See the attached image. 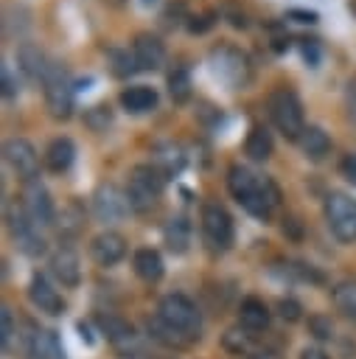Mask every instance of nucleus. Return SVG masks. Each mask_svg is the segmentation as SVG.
Returning a JSON list of instances; mask_svg holds the SVG:
<instances>
[{
    "mask_svg": "<svg viewBox=\"0 0 356 359\" xmlns=\"http://www.w3.org/2000/svg\"><path fill=\"white\" fill-rule=\"evenodd\" d=\"M78 331H81V339H87V345H93V337H90V331H87L84 323H78Z\"/></svg>",
    "mask_w": 356,
    "mask_h": 359,
    "instance_id": "46",
    "label": "nucleus"
},
{
    "mask_svg": "<svg viewBox=\"0 0 356 359\" xmlns=\"http://www.w3.org/2000/svg\"><path fill=\"white\" fill-rule=\"evenodd\" d=\"M154 165L165 177H177L182 171V165H185V154H182V149L177 143H160L154 149Z\"/></svg>",
    "mask_w": 356,
    "mask_h": 359,
    "instance_id": "27",
    "label": "nucleus"
},
{
    "mask_svg": "<svg viewBox=\"0 0 356 359\" xmlns=\"http://www.w3.org/2000/svg\"><path fill=\"white\" fill-rule=\"evenodd\" d=\"M278 309H280V317H283V320H289V323L300 320V303H297V300L283 297V300L278 303Z\"/></svg>",
    "mask_w": 356,
    "mask_h": 359,
    "instance_id": "37",
    "label": "nucleus"
},
{
    "mask_svg": "<svg viewBox=\"0 0 356 359\" xmlns=\"http://www.w3.org/2000/svg\"><path fill=\"white\" fill-rule=\"evenodd\" d=\"M331 297H334V306H336V309H339L345 317L356 320V278L339 280V283L334 286Z\"/></svg>",
    "mask_w": 356,
    "mask_h": 359,
    "instance_id": "28",
    "label": "nucleus"
},
{
    "mask_svg": "<svg viewBox=\"0 0 356 359\" xmlns=\"http://www.w3.org/2000/svg\"><path fill=\"white\" fill-rule=\"evenodd\" d=\"M157 317H160L163 323H168L171 328H177L179 334H185L188 339H196V337H199L202 320H199L196 306H193L185 294H165V297L160 300Z\"/></svg>",
    "mask_w": 356,
    "mask_h": 359,
    "instance_id": "4",
    "label": "nucleus"
},
{
    "mask_svg": "<svg viewBox=\"0 0 356 359\" xmlns=\"http://www.w3.org/2000/svg\"><path fill=\"white\" fill-rule=\"evenodd\" d=\"M191 73H188V67L185 65H174L171 70H168V93H171V98L177 101V104H185L188 98H191Z\"/></svg>",
    "mask_w": 356,
    "mask_h": 359,
    "instance_id": "29",
    "label": "nucleus"
},
{
    "mask_svg": "<svg viewBox=\"0 0 356 359\" xmlns=\"http://www.w3.org/2000/svg\"><path fill=\"white\" fill-rule=\"evenodd\" d=\"M221 345L230 351V353H235V356H244L249 348H252V337H249V331L247 328H227L224 331V337H221Z\"/></svg>",
    "mask_w": 356,
    "mask_h": 359,
    "instance_id": "31",
    "label": "nucleus"
},
{
    "mask_svg": "<svg viewBox=\"0 0 356 359\" xmlns=\"http://www.w3.org/2000/svg\"><path fill=\"white\" fill-rule=\"evenodd\" d=\"M0 323H3L0 342H3V348L8 351V348H11V337L17 334V328H14V317H11V309H8V306H3V311H0Z\"/></svg>",
    "mask_w": 356,
    "mask_h": 359,
    "instance_id": "36",
    "label": "nucleus"
},
{
    "mask_svg": "<svg viewBox=\"0 0 356 359\" xmlns=\"http://www.w3.org/2000/svg\"><path fill=\"white\" fill-rule=\"evenodd\" d=\"M227 188L230 194L241 202V208L258 219H269L272 216V208L280 202V188L269 180V177H261V174H252L247 165H230L227 171Z\"/></svg>",
    "mask_w": 356,
    "mask_h": 359,
    "instance_id": "1",
    "label": "nucleus"
},
{
    "mask_svg": "<svg viewBox=\"0 0 356 359\" xmlns=\"http://www.w3.org/2000/svg\"><path fill=\"white\" fill-rule=\"evenodd\" d=\"M31 356L34 359H67L64 351H62L59 337L48 328H39V331L31 334Z\"/></svg>",
    "mask_w": 356,
    "mask_h": 359,
    "instance_id": "26",
    "label": "nucleus"
},
{
    "mask_svg": "<svg viewBox=\"0 0 356 359\" xmlns=\"http://www.w3.org/2000/svg\"><path fill=\"white\" fill-rule=\"evenodd\" d=\"M210 62H213V73L230 87H244L249 81V62L238 48L219 45L210 50Z\"/></svg>",
    "mask_w": 356,
    "mask_h": 359,
    "instance_id": "7",
    "label": "nucleus"
},
{
    "mask_svg": "<svg viewBox=\"0 0 356 359\" xmlns=\"http://www.w3.org/2000/svg\"><path fill=\"white\" fill-rule=\"evenodd\" d=\"M216 11H202V14H193V17H188V31L191 34H205V31H210L213 25H216Z\"/></svg>",
    "mask_w": 356,
    "mask_h": 359,
    "instance_id": "35",
    "label": "nucleus"
},
{
    "mask_svg": "<svg viewBox=\"0 0 356 359\" xmlns=\"http://www.w3.org/2000/svg\"><path fill=\"white\" fill-rule=\"evenodd\" d=\"M84 123H87L93 132H107L109 123H112V109H109V104L90 107V109L84 112Z\"/></svg>",
    "mask_w": 356,
    "mask_h": 359,
    "instance_id": "33",
    "label": "nucleus"
},
{
    "mask_svg": "<svg viewBox=\"0 0 356 359\" xmlns=\"http://www.w3.org/2000/svg\"><path fill=\"white\" fill-rule=\"evenodd\" d=\"M90 255L98 266H115L126 255V238L115 230H104L90 241Z\"/></svg>",
    "mask_w": 356,
    "mask_h": 359,
    "instance_id": "14",
    "label": "nucleus"
},
{
    "mask_svg": "<svg viewBox=\"0 0 356 359\" xmlns=\"http://www.w3.org/2000/svg\"><path fill=\"white\" fill-rule=\"evenodd\" d=\"M129 210H132V205H129L126 194H121L115 185L104 182V185L95 188V194H93V213H95V219H101V222H121Z\"/></svg>",
    "mask_w": 356,
    "mask_h": 359,
    "instance_id": "13",
    "label": "nucleus"
},
{
    "mask_svg": "<svg viewBox=\"0 0 356 359\" xmlns=\"http://www.w3.org/2000/svg\"><path fill=\"white\" fill-rule=\"evenodd\" d=\"M348 109H350V115L356 118V76L348 81Z\"/></svg>",
    "mask_w": 356,
    "mask_h": 359,
    "instance_id": "42",
    "label": "nucleus"
},
{
    "mask_svg": "<svg viewBox=\"0 0 356 359\" xmlns=\"http://www.w3.org/2000/svg\"><path fill=\"white\" fill-rule=\"evenodd\" d=\"M98 325L101 331L107 334L109 345L123 356V359H137L143 353V342H140V334L121 317H98Z\"/></svg>",
    "mask_w": 356,
    "mask_h": 359,
    "instance_id": "10",
    "label": "nucleus"
},
{
    "mask_svg": "<svg viewBox=\"0 0 356 359\" xmlns=\"http://www.w3.org/2000/svg\"><path fill=\"white\" fill-rule=\"evenodd\" d=\"M165 185V174L154 165V163H140L132 168L129 174V185H126V199L132 205L135 213H146L157 205L160 194Z\"/></svg>",
    "mask_w": 356,
    "mask_h": 359,
    "instance_id": "2",
    "label": "nucleus"
},
{
    "mask_svg": "<svg viewBox=\"0 0 356 359\" xmlns=\"http://www.w3.org/2000/svg\"><path fill=\"white\" fill-rule=\"evenodd\" d=\"M339 171H342V177H345L348 182L356 185V154H348V157L339 163Z\"/></svg>",
    "mask_w": 356,
    "mask_h": 359,
    "instance_id": "40",
    "label": "nucleus"
},
{
    "mask_svg": "<svg viewBox=\"0 0 356 359\" xmlns=\"http://www.w3.org/2000/svg\"><path fill=\"white\" fill-rule=\"evenodd\" d=\"M132 53H135V62H137V70H157L163 67L165 62V45L160 42V36L143 31L135 36L132 42Z\"/></svg>",
    "mask_w": 356,
    "mask_h": 359,
    "instance_id": "15",
    "label": "nucleus"
},
{
    "mask_svg": "<svg viewBox=\"0 0 356 359\" xmlns=\"http://www.w3.org/2000/svg\"><path fill=\"white\" fill-rule=\"evenodd\" d=\"M81 224H84V213H81L78 202H70V205L62 210V216H59V233L76 236V233L81 230Z\"/></svg>",
    "mask_w": 356,
    "mask_h": 359,
    "instance_id": "32",
    "label": "nucleus"
},
{
    "mask_svg": "<svg viewBox=\"0 0 356 359\" xmlns=\"http://www.w3.org/2000/svg\"><path fill=\"white\" fill-rule=\"evenodd\" d=\"M22 208L31 216V222L39 224V227H48L56 219L50 194L39 180H25V185H22Z\"/></svg>",
    "mask_w": 356,
    "mask_h": 359,
    "instance_id": "11",
    "label": "nucleus"
},
{
    "mask_svg": "<svg viewBox=\"0 0 356 359\" xmlns=\"http://www.w3.org/2000/svg\"><path fill=\"white\" fill-rule=\"evenodd\" d=\"M325 219H328L331 233L342 244L356 241V199H350L348 194H328L325 196Z\"/></svg>",
    "mask_w": 356,
    "mask_h": 359,
    "instance_id": "6",
    "label": "nucleus"
},
{
    "mask_svg": "<svg viewBox=\"0 0 356 359\" xmlns=\"http://www.w3.org/2000/svg\"><path fill=\"white\" fill-rule=\"evenodd\" d=\"M121 107L132 115H143V112H151L157 107V93L154 87H146V84H135V87H126L121 93Z\"/></svg>",
    "mask_w": 356,
    "mask_h": 359,
    "instance_id": "19",
    "label": "nucleus"
},
{
    "mask_svg": "<svg viewBox=\"0 0 356 359\" xmlns=\"http://www.w3.org/2000/svg\"><path fill=\"white\" fill-rule=\"evenodd\" d=\"M202 233L213 250H227L233 244V219L219 202H207L202 208Z\"/></svg>",
    "mask_w": 356,
    "mask_h": 359,
    "instance_id": "9",
    "label": "nucleus"
},
{
    "mask_svg": "<svg viewBox=\"0 0 356 359\" xmlns=\"http://www.w3.org/2000/svg\"><path fill=\"white\" fill-rule=\"evenodd\" d=\"M3 157L14 174H20L22 180H36L39 157H36V149L25 137H8L3 146Z\"/></svg>",
    "mask_w": 356,
    "mask_h": 359,
    "instance_id": "12",
    "label": "nucleus"
},
{
    "mask_svg": "<svg viewBox=\"0 0 356 359\" xmlns=\"http://www.w3.org/2000/svg\"><path fill=\"white\" fill-rule=\"evenodd\" d=\"M235 359H275V356L272 353H252V356L244 353V356H235Z\"/></svg>",
    "mask_w": 356,
    "mask_h": 359,
    "instance_id": "47",
    "label": "nucleus"
},
{
    "mask_svg": "<svg viewBox=\"0 0 356 359\" xmlns=\"http://www.w3.org/2000/svg\"><path fill=\"white\" fill-rule=\"evenodd\" d=\"M42 90H45V107H48L50 118L67 121L73 115V84L62 65H50V70L42 81Z\"/></svg>",
    "mask_w": 356,
    "mask_h": 359,
    "instance_id": "5",
    "label": "nucleus"
},
{
    "mask_svg": "<svg viewBox=\"0 0 356 359\" xmlns=\"http://www.w3.org/2000/svg\"><path fill=\"white\" fill-rule=\"evenodd\" d=\"M73 157H76V146H73L70 137H53V140L48 143V149H45V165H48V171H53V174L67 171L70 163H73Z\"/></svg>",
    "mask_w": 356,
    "mask_h": 359,
    "instance_id": "20",
    "label": "nucleus"
},
{
    "mask_svg": "<svg viewBox=\"0 0 356 359\" xmlns=\"http://www.w3.org/2000/svg\"><path fill=\"white\" fill-rule=\"evenodd\" d=\"M17 62H20V70H22L28 79H34V81H45V76H48V70H50L45 53H42L39 45H34V42H22V45L17 48Z\"/></svg>",
    "mask_w": 356,
    "mask_h": 359,
    "instance_id": "18",
    "label": "nucleus"
},
{
    "mask_svg": "<svg viewBox=\"0 0 356 359\" xmlns=\"http://www.w3.org/2000/svg\"><path fill=\"white\" fill-rule=\"evenodd\" d=\"M272 149H275V143H272L269 129L261 126V123L252 126L249 135H247V140H244V154H247L249 160H255V163H263V160L272 157Z\"/></svg>",
    "mask_w": 356,
    "mask_h": 359,
    "instance_id": "25",
    "label": "nucleus"
},
{
    "mask_svg": "<svg viewBox=\"0 0 356 359\" xmlns=\"http://www.w3.org/2000/svg\"><path fill=\"white\" fill-rule=\"evenodd\" d=\"M303 56H306V62L314 67L317 65V59H320V53H317V48L314 45H308V39H303Z\"/></svg>",
    "mask_w": 356,
    "mask_h": 359,
    "instance_id": "43",
    "label": "nucleus"
},
{
    "mask_svg": "<svg viewBox=\"0 0 356 359\" xmlns=\"http://www.w3.org/2000/svg\"><path fill=\"white\" fill-rule=\"evenodd\" d=\"M109 62H112V73H115L118 79H123V76H129V73L137 70L135 53H129V50H112V53H109Z\"/></svg>",
    "mask_w": 356,
    "mask_h": 359,
    "instance_id": "34",
    "label": "nucleus"
},
{
    "mask_svg": "<svg viewBox=\"0 0 356 359\" xmlns=\"http://www.w3.org/2000/svg\"><path fill=\"white\" fill-rule=\"evenodd\" d=\"M28 297H31V303H34L39 311H45V314H62V309H64L62 294H59L42 275H34V278H31Z\"/></svg>",
    "mask_w": 356,
    "mask_h": 359,
    "instance_id": "17",
    "label": "nucleus"
},
{
    "mask_svg": "<svg viewBox=\"0 0 356 359\" xmlns=\"http://www.w3.org/2000/svg\"><path fill=\"white\" fill-rule=\"evenodd\" d=\"M300 359H328V353H325V351H320V348H303Z\"/></svg>",
    "mask_w": 356,
    "mask_h": 359,
    "instance_id": "44",
    "label": "nucleus"
},
{
    "mask_svg": "<svg viewBox=\"0 0 356 359\" xmlns=\"http://www.w3.org/2000/svg\"><path fill=\"white\" fill-rule=\"evenodd\" d=\"M297 143H300V149L308 160H322L331 151V137L322 126H306L303 135L297 137Z\"/></svg>",
    "mask_w": 356,
    "mask_h": 359,
    "instance_id": "22",
    "label": "nucleus"
},
{
    "mask_svg": "<svg viewBox=\"0 0 356 359\" xmlns=\"http://www.w3.org/2000/svg\"><path fill=\"white\" fill-rule=\"evenodd\" d=\"M227 14L233 17L230 22H233L235 28H247V17H244V14H238V11H233V8H227Z\"/></svg>",
    "mask_w": 356,
    "mask_h": 359,
    "instance_id": "45",
    "label": "nucleus"
},
{
    "mask_svg": "<svg viewBox=\"0 0 356 359\" xmlns=\"http://www.w3.org/2000/svg\"><path fill=\"white\" fill-rule=\"evenodd\" d=\"M238 320H241V328L247 331H263L269 325V309L258 297H244L238 309Z\"/></svg>",
    "mask_w": 356,
    "mask_h": 359,
    "instance_id": "24",
    "label": "nucleus"
},
{
    "mask_svg": "<svg viewBox=\"0 0 356 359\" xmlns=\"http://www.w3.org/2000/svg\"><path fill=\"white\" fill-rule=\"evenodd\" d=\"M266 109H269V118L278 126V132H283L289 140H297L303 135L306 115H303V104L294 90H286V87L272 90L266 98Z\"/></svg>",
    "mask_w": 356,
    "mask_h": 359,
    "instance_id": "3",
    "label": "nucleus"
},
{
    "mask_svg": "<svg viewBox=\"0 0 356 359\" xmlns=\"http://www.w3.org/2000/svg\"><path fill=\"white\" fill-rule=\"evenodd\" d=\"M17 93V87H14V79H11V70L8 67H3V95H14Z\"/></svg>",
    "mask_w": 356,
    "mask_h": 359,
    "instance_id": "41",
    "label": "nucleus"
},
{
    "mask_svg": "<svg viewBox=\"0 0 356 359\" xmlns=\"http://www.w3.org/2000/svg\"><path fill=\"white\" fill-rule=\"evenodd\" d=\"M286 17H289V20H297V22H308V25L320 20V17H317V11H308V8H289V11H286Z\"/></svg>",
    "mask_w": 356,
    "mask_h": 359,
    "instance_id": "39",
    "label": "nucleus"
},
{
    "mask_svg": "<svg viewBox=\"0 0 356 359\" xmlns=\"http://www.w3.org/2000/svg\"><path fill=\"white\" fill-rule=\"evenodd\" d=\"M163 241H165V247L174 255H182L188 250V244H191V224H188V219L185 216L168 219L165 227H163Z\"/></svg>",
    "mask_w": 356,
    "mask_h": 359,
    "instance_id": "23",
    "label": "nucleus"
},
{
    "mask_svg": "<svg viewBox=\"0 0 356 359\" xmlns=\"http://www.w3.org/2000/svg\"><path fill=\"white\" fill-rule=\"evenodd\" d=\"M311 331L320 337V339H328V337H334V325H331V320H325V317H311Z\"/></svg>",
    "mask_w": 356,
    "mask_h": 359,
    "instance_id": "38",
    "label": "nucleus"
},
{
    "mask_svg": "<svg viewBox=\"0 0 356 359\" xmlns=\"http://www.w3.org/2000/svg\"><path fill=\"white\" fill-rule=\"evenodd\" d=\"M132 266H135V275L140 280H146V283H154V280L163 278V258L151 247H140L135 252V258H132Z\"/></svg>",
    "mask_w": 356,
    "mask_h": 359,
    "instance_id": "21",
    "label": "nucleus"
},
{
    "mask_svg": "<svg viewBox=\"0 0 356 359\" xmlns=\"http://www.w3.org/2000/svg\"><path fill=\"white\" fill-rule=\"evenodd\" d=\"M149 334L157 339V342H163V345H168V348H185L188 342H193V339H188L185 334H179L177 328H171L168 323H163L160 317H154V320H149Z\"/></svg>",
    "mask_w": 356,
    "mask_h": 359,
    "instance_id": "30",
    "label": "nucleus"
},
{
    "mask_svg": "<svg viewBox=\"0 0 356 359\" xmlns=\"http://www.w3.org/2000/svg\"><path fill=\"white\" fill-rule=\"evenodd\" d=\"M50 272L56 275V280H59L62 286H78V280H81L78 255H76L70 247H59V250L50 255Z\"/></svg>",
    "mask_w": 356,
    "mask_h": 359,
    "instance_id": "16",
    "label": "nucleus"
},
{
    "mask_svg": "<svg viewBox=\"0 0 356 359\" xmlns=\"http://www.w3.org/2000/svg\"><path fill=\"white\" fill-rule=\"evenodd\" d=\"M6 222H8V230H11L14 241H17V247L25 255H42L48 250V241L39 236V224L31 222V216L25 213V208H8Z\"/></svg>",
    "mask_w": 356,
    "mask_h": 359,
    "instance_id": "8",
    "label": "nucleus"
}]
</instances>
